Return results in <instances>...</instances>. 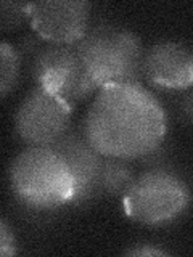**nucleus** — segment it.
Segmentation results:
<instances>
[{
  "label": "nucleus",
  "instance_id": "20e7f679",
  "mask_svg": "<svg viewBox=\"0 0 193 257\" xmlns=\"http://www.w3.org/2000/svg\"><path fill=\"white\" fill-rule=\"evenodd\" d=\"M121 199L129 219L153 227L180 217L191 203V191L171 169L153 167L137 175Z\"/></svg>",
  "mask_w": 193,
  "mask_h": 257
},
{
  "label": "nucleus",
  "instance_id": "9d476101",
  "mask_svg": "<svg viewBox=\"0 0 193 257\" xmlns=\"http://www.w3.org/2000/svg\"><path fill=\"white\" fill-rule=\"evenodd\" d=\"M135 174L124 159L105 158L99 193L111 198H123L135 180Z\"/></svg>",
  "mask_w": 193,
  "mask_h": 257
},
{
  "label": "nucleus",
  "instance_id": "1a4fd4ad",
  "mask_svg": "<svg viewBox=\"0 0 193 257\" xmlns=\"http://www.w3.org/2000/svg\"><path fill=\"white\" fill-rule=\"evenodd\" d=\"M143 77L169 90L193 87V50L174 40H161L145 50Z\"/></svg>",
  "mask_w": 193,
  "mask_h": 257
},
{
  "label": "nucleus",
  "instance_id": "f257e3e1",
  "mask_svg": "<svg viewBox=\"0 0 193 257\" xmlns=\"http://www.w3.org/2000/svg\"><path fill=\"white\" fill-rule=\"evenodd\" d=\"M82 131L105 158L134 161L163 143L167 119L163 104L142 84H116L96 92Z\"/></svg>",
  "mask_w": 193,
  "mask_h": 257
},
{
  "label": "nucleus",
  "instance_id": "4468645a",
  "mask_svg": "<svg viewBox=\"0 0 193 257\" xmlns=\"http://www.w3.org/2000/svg\"><path fill=\"white\" fill-rule=\"evenodd\" d=\"M124 254L134 255V257H153V255H167L169 251L161 249L155 244H142V246H135V247L127 249Z\"/></svg>",
  "mask_w": 193,
  "mask_h": 257
},
{
  "label": "nucleus",
  "instance_id": "f03ea898",
  "mask_svg": "<svg viewBox=\"0 0 193 257\" xmlns=\"http://www.w3.org/2000/svg\"><path fill=\"white\" fill-rule=\"evenodd\" d=\"M8 182L15 198L34 211L69 206L74 190L66 161L53 147L20 151L8 169Z\"/></svg>",
  "mask_w": 193,
  "mask_h": 257
},
{
  "label": "nucleus",
  "instance_id": "f8f14e48",
  "mask_svg": "<svg viewBox=\"0 0 193 257\" xmlns=\"http://www.w3.org/2000/svg\"><path fill=\"white\" fill-rule=\"evenodd\" d=\"M2 29L12 31L20 28L24 21H29V4H16V2H2Z\"/></svg>",
  "mask_w": 193,
  "mask_h": 257
},
{
  "label": "nucleus",
  "instance_id": "0eeeda50",
  "mask_svg": "<svg viewBox=\"0 0 193 257\" xmlns=\"http://www.w3.org/2000/svg\"><path fill=\"white\" fill-rule=\"evenodd\" d=\"M92 5L85 0H47L29 4V23L47 44L76 45L90 31Z\"/></svg>",
  "mask_w": 193,
  "mask_h": 257
},
{
  "label": "nucleus",
  "instance_id": "9b49d317",
  "mask_svg": "<svg viewBox=\"0 0 193 257\" xmlns=\"http://www.w3.org/2000/svg\"><path fill=\"white\" fill-rule=\"evenodd\" d=\"M21 74V55L16 48L8 44H0V93L2 98L12 92L18 84Z\"/></svg>",
  "mask_w": 193,
  "mask_h": 257
},
{
  "label": "nucleus",
  "instance_id": "6e6552de",
  "mask_svg": "<svg viewBox=\"0 0 193 257\" xmlns=\"http://www.w3.org/2000/svg\"><path fill=\"white\" fill-rule=\"evenodd\" d=\"M53 148L64 158L72 177V198L69 206H76L100 195V175L105 156L87 140L82 125L69 128Z\"/></svg>",
  "mask_w": 193,
  "mask_h": 257
},
{
  "label": "nucleus",
  "instance_id": "39448f33",
  "mask_svg": "<svg viewBox=\"0 0 193 257\" xmlns=\"http://www.w3.org/2000/svg\"><path fill=\"white\" fill-rule=\"evenodd\" d=\"M32 77L36 85L53 92L71 106L87 100L99 88L85 71L74 45L40 47L32 60Z\"/></svg>",
  "mask_w": 193,
  "mask_h": 257
},
{
  "label": "nucleus",
  "instance_id": "7ed1b4c3",
  "mask_svg": "<svg viewBox=\"0 0 193 257\" xmlns=\"http://www.w3.org/2000/svg\"><path fill=\"white\" fill-rule=\"evenodd\" d=\"M96 87L142 84L145 48L134 31L102 23L74 45Z\"/></svg>",
  "mask_w": 193,
  "mask_h": 257
},
{
  "label": "nucleus",
  "instance_id": "423d86ee",
  "mask_svg": "<svg viewBox=\"0 0 193 257\" xmlns=\"http://www.w3.org/2000/svg\"><path fill=\"white\" fill-rule=\"evenodd\" d=\"M72 106L36 85L15 112V131L28 147H53L71 128Z\"/></svg>",
  "mask_w": 193,
  "mask_h": 257
},
{
  "label": "nucleus",
  "instance_id": "ddd939ff",
  "mask_svg": "<svg viewBox=\"0 0 193 257\" xmlns=\"http://www.w3.org/2000/svg\"><path fill=\"white\" fill-rule=\"evenodd\" d=\"M18 252V243H16V236L10 225L7 223L5 219L0 220V255L10 257Z\"/></svg>",
  "mask_w": 193,
  "mask_h": 257
}]
</instances>
